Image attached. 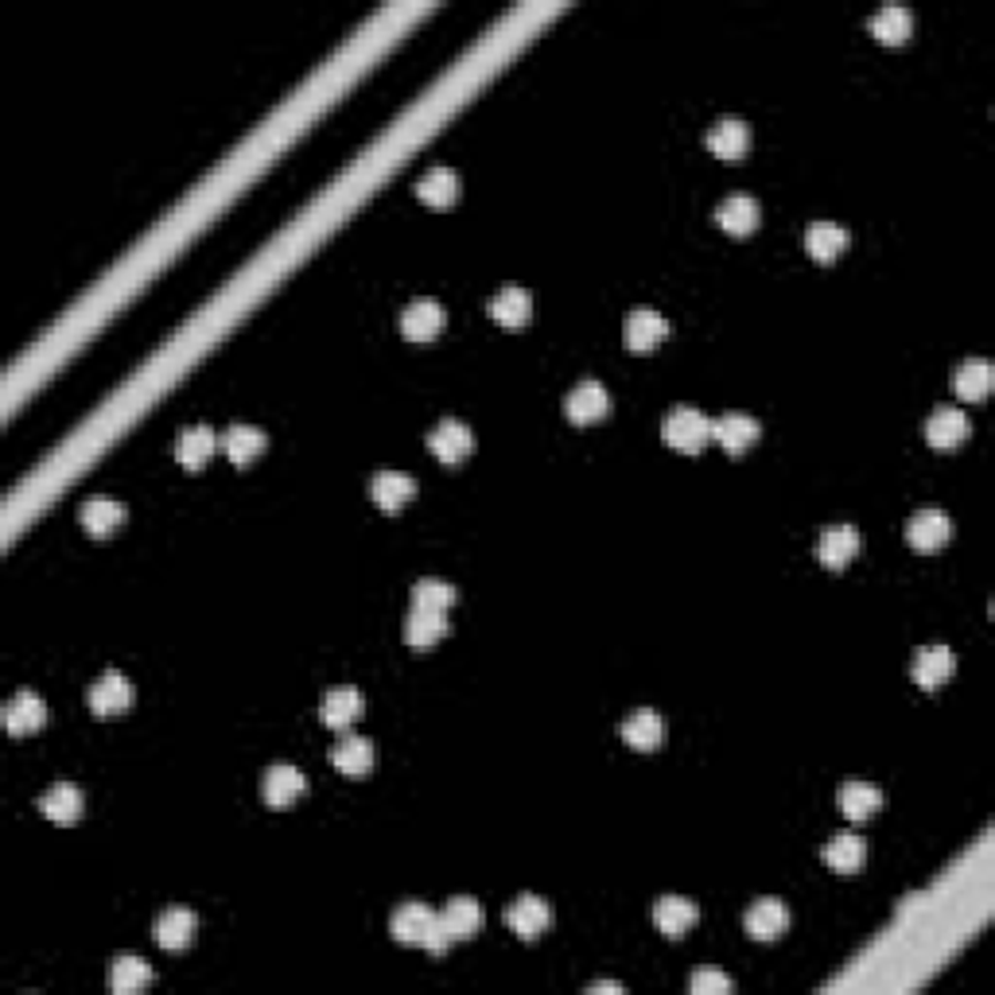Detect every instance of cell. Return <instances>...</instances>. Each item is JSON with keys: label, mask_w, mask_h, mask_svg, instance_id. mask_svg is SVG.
<instances>
[{"label": "cell", "mask_w": 995, "mask_h": 995, "mask_svg": "<svg viewBox=\"0 0 995 995\" xmlns=\"http://www.w3.org/2000/svg\"><path fill=\"white\" fill-rule=\"evenodd\" d=\"M152 984V964L144 961V956H117V961L110 964V987L117 995H133V992H144V987Z\"/></svg>", "instance_id": "cell-37"}, {"label": "cell", "mask_w": 995, "mask_h": 995, "mask_svg": "<svg viewBox=\"0 0 995 995\" xmlns=\"http://www.w3.org/2000/svg\"><path fill=\"white\" fill-rule=\"evenodd\" d=\"M696 922H701V906L685 894H665V899L653 902V925L665 937H685Z\"/></svg>", "instance_id": "cell-14"}, {"label": "cell", "mask_w": 995, "mask_h": 995, "mask_svg": "<svg viewBox=\"0 0 995 995\" xmlns=\"http://www.w3.org/2000/svg\"><path fill=\"white\" fill-rule=\"evenodd\" d=\"M825 863L832 871H844V875H852V871H860L863 863H868V840L860 837V832H837V837L825 844Z\"/></svg>", "instance_id": "cell-28"}, {"label": "cell", "mask_w": 995, "mask_h": 995, "mask_svg": "<svg viewBox=\"0 0 995 995\" xmlns=\"http://www.w3.org/2000/svg\"><path fill=\"white\" fill-rule=\"evenodd\" d=\"M992 382H995V370L987 359H968L953 370V390L961 401H984L992 393Z\"/></svg>", "instance_id": "cell-32"}, {"label": "cell", "mask_w": 995, "mask_h": 995, "mask_svg": "<svg viewBox=\"0 0 995 995\" xmlns=\"http://www.w3.org/2000/svg\"><path fill=\"white\" fill-rule=\"evenodd\" d=\"M588 992H622V984H614V980H599V984H591Z\"/></svg>", "instance_id": "cell-41"}, {"label": "cell", "mask_w": 995, "mask_h": 995, "mask_svg": "<svg viewBox=\"0 0 995 995\" xmlns=\"http://www.w3.org/2000/svg\"><path fill=\"white\" fill-rule=\"evenodd\" d=\"M688 987H693L696 995H716V992H719V995H727L735 984H732V976H724V972H716V968H701V972H696V976H693V984H688Z\"/></svg>", "instance_id": "cell-40"}, {"label": "cell", "mask_w": 995, "mask_h": 995, "mask_svg": "<svg viewBox=\"0 0 995 995\" xmlns=\"http://www.w3.org/2000/svg\"><path fill=\"white\" fill-rule=\"evenodd\" d=\"M86 704L97 719H113V716H125L128 704H133V681L117 670H105L94 685L86 688Z\"/></svg>", "instance_id": "cell-3"}, {"label": "cell", "mask_w": 995, "mask_h": 995, "mask_svg": "<svg viewBox=\"0 0 995 995\" xmlns=\"http://www.w3.org/2000/svg\"><path fill=\"white\" fill-rule=\"evenodd\" d=\"M758 432H763V424H758L755 416H747V413H724L716 424H712V439H716V444L724 447V452H732V455L747 452V447L758 439Z\"/></svg>", "instance_id": "cell-23"}, {"label": "cell", "mask_w": 995, "mask_h": 995, "mask_svg": "<svg viewBox=\"0 0 995 995\" xmlns=\"http://www.w3.org/2000/svg\"><path fill=\"white\" fill-rule=\"evenodd\" d=\"M366 712V701H362L359 688L343 685V688H331L319 704V719L327 727H335V732H346L351 724H359V716Z\"/></svg>", "instance_id": "cell-17"}, {"label": "cell", "mask_w": 995, "mask_h": 995, "mask_svg": "<svg viewBox=\"0 0 995 995\" xmlns=\"http://www.w3.org/2000/svg\"><path fill=\"white\" fill-rule=\"evenodd\" d=\"M860 552V533L852 526H828L817 541V557L825 568H848Z\"/></svg>", "instance_id": "cell-27"}, {"label": "cell", "mask_w": 995, "mask_h": 995, "mask_svg": "<svg viewBox=\"0 0 995 995\" xmlns=\"http://www.w3.org/2000/svg\"><path fill=\"white\" fill-rule=\"evenodd\" d=\"M670 339V319L661 315V311L653 308H634L626 315V346L634 354H645V351H657L661 343Z\"/></svg>", "instance_id": "cell-8"}, {"label": "cell", "mask_w": 995, "mask_h": 995, "mask_svg": "<svg viewBox=\"0 0 995 995\" xmlns=\"http://www.w3.org/2000/svg\"><path fill=\"white\" fill-rule=\"evenodd\" d=\"M506 925H510L521 941H537L552 925L549 902L537 899V894H521V899H514L510 906H506Z\"/></svg>", "instance_id": "cell-7"}, {"label": "cell", "mask_w": 995, "mask_h": 995, "mask_svg": "<svg viewBox=\"0 0 995 995\" xmlns=\"http://www.w3.org/2000/svg\"><path fill=\"white\" fill-rule=\"evenodd\" d=\"M215 452H218V432L207 428V424H191V428L179 432L176 459L184 463L187 470H199L203 463H210V455Z\"/></svg>", "instance_id": "cell-29"}, {"label": "cell", "mask_w": 995, "mask_h": 995, "mask_svg": "<svg viewBox=\"0 0 995 995\" xmlns=\"http://www.w3.org/2000/svg\"><path fill=\"white\" fill-rule=\"evenodd\" d=\"M704 144H708L716 156L724 159H739L743 152L750 148V125L739 117H719L716 125H708V133H704Z\"/></svg>", "instance_id": "cell-26"}, {"label": "cell", "mask_w": 995, "mask_h": 995, "mask_svg": "<svg viewBox=\"0 0 995 995\" xmlns=\"http://www.w3.org/2000/svg\"><path fill=\"white\" fill-rule=\"evenodd\" d=\"M439 925L452 941H467L483 930V906L475 899H452L439 910Z\"/></svg>", "instance_id": "cell-31"}, {"label": "cell", "mask_w": 995, "mask_h": 995, "mask_svg": "<svg viewBox=\"0 0 995 995\" xmlns=\"http://www.w3.org/2000/svg\"><path fill=\"white\" fill-rule=\"evenodd\" d=\"M455 603V588L447 580H416L413 583V607L424 611H447Z\"/></svg>", "instance_id": "cell-39"}, {"label": "cell", "mask_w": 995, "mask_h": 995, "mask_svg": "<svg viewBox=\"0 0 995 995\" xmlns=\"http://www.w3.org/2000/svg\"><path fill=\"white\" fill-rule=\"evenodd\" d=\"M758 218H763V207L750 195H727L716 207V226L732 238H747L750 230H758Z\"/></svg>", "instance_id": "cell-18"}, {"label": "cell", "mask_w": 995, "mask_h": 995, "mask_svg": "<svg viewBox=\"0 0 995 995\" xmlns=\"http://www.w3.org/2000/svg\"><path fill=\"white\" fill-rule=\"evenodd\" d=\"M619 735L634 750H657L661 743H665V719H661V712H653V708H634L619 724Z\"/></svg>", "instance_id": "cell-19"}, {"label": "cell", "mask_w": 995, "mask_h": 995, "mask_svg": "<svg viewBox=\"0 0 995 995\" xmlns=\"http://www.w3.org/2000/svg\"><path fill=\"white\" fill-rule=\"evenodd\" d=\"M416 199H421L424 207H436V210L455 207V199H459V176H455V168L436 164V168L424 172V176L416 179Z\"/></svg>", "instance_id": "cell-21"}, {"label": "cell", "mask_w": 995, "mask_h": 995, "mask_svg": "<svg viewBox=\"0 0 995 995\" xmlns=\"http://www.w3.org/2000/svg\"><path fill=\"white\" fill-rule=\"evenodd\" d=\"M377 763V747L370 739H362V735H343V739L331 747V766L343 774H351V778H362V774H370Z\"/></svg>", "instance_id": "cell-24"}, {"label": "cell", "mask_w": 995, "mask_h": 995, "mask_svg": "<svg viewBox=\"0 0 995 995\" xmlns=\"http://www.w3.org/2000/svg\"><path fill=\"white\" fill-rule=\"evenodd\" d=\"M529 315H533V300H529L526 288H502V292H494L490 319L498 327H510V331H518V327L529 323Z\"/></svg>", "instance_id": "cell-33"}, {"label": "cell", "mask_w": 995, "mask_h": 995, "mask_svg": "<svg viewBox=\"0 0 995 995\" xmlns=\"http://www.w3.org/2000/svg\"><path fill=\"white\" fill-rule=\"evenodd\" d=\"M303 789H308V778H303V770L292 763L269 766L261 778V797L272 805V809H288L292 801H300Z\"/></svg>", "instance_id": "cell-9"}, {"label": "cell", "mask_w": 995, "mask_h": 995, "mask_svg": "<svg viewBox=\"0 0 995 995\" xmlns=\"http://www.w3.org/2000/svg\"><path fill=\"white\" fill-rule=\"evenodd\" d=\"M447 634V611H424V607H413L405 619V642L424 650V645H436L439 638Z\"/></svg>", "instance_id": "cell-36"}, {"label": "cell", "mask_w": 995, "mask_h": 995, "mask_svg": "<svg viewBox=\"0 0 995 995\" xmlns=\"http://www.w3.org/2000/svg\"><path fill=\"white\" fill-rule=\"evenodd\" d=\"M743 925L755 941H778L789 930V906L781 899H758L747 906Z\"/></svg>", "instance_id": "cell-15"}, {"label": "cell", "mask_w": 995, "mask_h": 995, "mask_svg": "<svg viewBox=\"0 0 995 995\" xmlns=\"http://www.w3.org/2000/svg\"><path fill=\"white\" fill-rule=\"evenodd\" d=\"M390 933L401 945H424L432 953H447V945H452V937L439 925V914H432L424 902H405V906L393 910Z\"/></svg>", "instance_id": "cell-1"}, {"label": "cell", "mask_w": 995, "mask_h": 995, "mask_svg": "<svg viewBox=\"0 0 995 995\" xmlns=\"http://www.w3.org/2000/svg\"><path fill=\"white\" fill-rule=\"evenodd\" d=\"M956 670V661H953V650L949 645H922V650L914 653V665H910V673H914L918 688H925V693H937L941 685H945L949 677H953Z\"/></svg>", "instance_id": "cell-13"}, {"label": "cell", "mask_w": 995, "mask_h": 995, "mask_svg": "<svg viewBox=\"0 0 995 995\" xmlns=\"http://www.w3.org/2000/svg\"><path fill=\"white\" fill-rule=\"evenodd\" d=\"M79 521L90 537H110L125 521V506L117 498H86L79 510Z\"/></svg>", "instance_id": "cell-34"}, {"label": "cell", "mask_w": 995, "mask_h": 995, "mask_svg": "<svg viewBox=\"0 0 995 995\" xmlns=\"http://www.w3.org/2000/svg\"><path fill=\"white\" fill-rule=\"evenodd\" d=\"M401 331H405V339H413V343H428V339H436L439 331H444L447 323V311L439 300H428V296H421V300H408L405 308H401Z\"/></svg>", "instance_id": "cell-4"}, {"label": "cell", "mask_w": 995, "mask_h": 995, "mask_svg": "<svg viewBox=\"0 0 995 995\" xmlns=\"http://www.w3.org/2000/svg\"><path fill=\"white\" fill-rule=\"evenodd\" d=\"M949 537H953V521H949L945 510H918L914 518L906 521V541L910 549L918 552H937L949 545Z\"/></svg>", "instance_id": "cell-5"}, {"label": "cell", "mask_w": 995, "mask_h": 995, "mask_svg": "<svg viewBox=\"0 0 995 995\" xmlns=\"http://www.w3.org/2000/svg\"><path fill=\"white\" fill-rule=\"evenodd\" d=\"M837 801H840V812H844L848 820H856V825H860V820L875 817V812L883 809V789H879L875 781L852 778V781H844V786H840Z\"/></svg>", "instance_id": "cell-20"}, {"label": "cell", "mask_w": 995, "mask_h": 995, "mask_svg": "<svg viewBox=\"0 0 995 995\" xmlns=\"http://www.w3.org/2000/svg\"><path fill=\"white\" fill-rule=\"evenodd\" d=\"M370 498H374L377 510L397 514L416 498V478L405 475V470H377L370 478Z\"/></svg>", "instance_id": "cell-10"}, {"label": "cell", "mask_w": 995, "mask_h": 995, "mask_svg": "<svg viewBox=\"0 0 995 995\" xmlns=\"http://www.w3.org/2000/svg\"><path fill=\"white\" fill-rule=\"evenodd\" d=\"M40 809L48 820H55V825H74V820L82 817V809H86V797H82V789L74 786V781H55V786H48V794L40 797Z\"/></svg>", "instance_id": "cell-25"}, {"label": "cell", "mask_w": 995, "mask_h": 995, "mask_svg": "<svg viewBox=\"0 0 995 995\" xmlns=\"http://www.w3.org/2000/svg\"><path fill=\"white\" fill-rule=\"evenodd\" d=\"M661 436H665V444L677 447V452H701L704 444L712 439V421L701 413V408L693 405H681L673 408L670 416H665V424H661Z\"/></svg>", "instance_id": "cell-2"}, {"label": "cell", "mask_w": 995, "mask_h": 995, "mask_svg": "<svg viewBox=\"0 0 995 995\" xmlns=\"http://www.w3.org/2000/svg\"><path fill=\"white\" fill-rule=\"evenodd\" d=\"M805 249H809V257L812 261H820V265L837 261V257L848 249V230L840 222L820 218V222H812L809 230H805Z\"/></svg>", "instance_id": "cell-30"}, {"label": "cell", "mask_w": 995, "mask_h": 995, "mask_svg": "<svg viewBox=\"0 0 995 995\" xmlns=\"http://www.w3.org/2000/svg\"><path fill=\"white\" fill-rule=\"evenodd\" d=\"M868 32L875 35L879 43H906L910 32H914V17H910V9H902V4H883V9L868 20Z\"/></svg>", "instance_id": "cell-35"}, {"label": "cell", "mask_w": 995, "mask_h": 995, "mask_svg": "<svg viewBox=\"0 0 995 995\" xmlns=\"http://www.w3.org/2000/svg\"><path fill=\"white\" fill-rule=\"evenodd\" d=\"M222 452L230 455L234 463L246 467V463H253L257 455L265 452V432L253 428V424H234V428H226V436H222Z\"/></svg>", "instance_id": "cell-38"}, {"label": "cell", "mask_w": 995, "mask_h": 995, "mask_svg": "<svg viewBox=\"0 0 995 995\" xmlns=\"http://www.w3.org/2000/svg\"><path fill=\"white\" fill-rule=\"evenodd\" d=\"M564 413H568V421L572 424H595V421H603V416L611 413V393H607L603 382L588 377V382H580L572 393H568Z\"/></svg>", "instance_id": "cell-11"}, {"label": "cell", "mask_w": 995, "mask_h": 995, "mask_svg": "<svg viewBox=\"0 0 995 995\" xmlns=\"http://www.w3.org/2000/svg\"><path fill=\"white\" fill-rule=\"evenodd\" d=\"M195 930H199V918L184 906H172L156 918V945L168 949V953H179L195 941Z\"/></svg>", "instance_id": "cell-22"}, {"label": "cell", "mask_w": 995, "mask_h": 995, "mask_svg": "<svg viewBox=\"0 0 995 995\" xmlns=\"http://www.w3.org/2000/svg\"><path fill=\"white\" fill-rule=\"evenodd\" d=\"M428 452L436 455L439 463H463L470 452H475V436H470V428L463 421L444 416V421L428 432Z\"/></svg>", "instance_id": "cell-6"}, {"label": "cell", "mask_w": 995, "mask_h": 995, "mask_svg": "<svg viewBox=\"0 0 995 995\" xmlns=\"http://www.w3.org/2000/svg\"><path fill=\"white\" fill-rule=\"evenodd\" d=\"M43 724H48V704L32 688H24V693H17L4 704V727H9V735H32Z\"/></svg>", "instance_id": "cell-16"}, {"label": "cell", "mask_w": 995, "mask_h": 995, "mask_svg": "<svg viewBox=\"0 0 995 995\" xmlns=\"http://www.w3.org/2000/svg\"><path fill=\"white\" fill-rule=\"evenodd\" d=\"M972 424L968 416H964V408H953V405H941L930 413V421H925V444L937 447V452H949V447H961L964 439H968Z\"/></svg>", "instance_id": "cell-12"}]
</instances>
